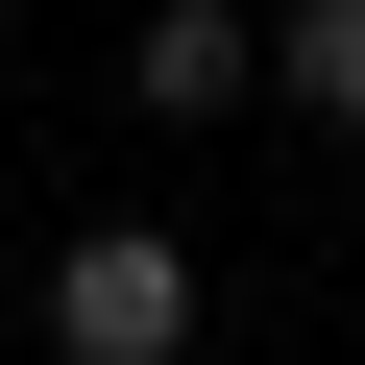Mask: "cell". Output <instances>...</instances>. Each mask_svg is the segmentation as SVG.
Instances as JSON below:
<instances>
[{
  "label": "cell",
  "mask_w": 365,
  "mask_h": 365,
  "mask_svg": "<svg viewBox=\"0 0 365 365\" xmlns=\"http://www.w3.org/2000/svg\"><path fill=\"white\" fill-rule=\"evenodd\" d=\"M25 317H49V365H170V341H195V244H170V220H73Z\"/></svg>",
  "instance_id": "obj_1"
},
{
  "label": "cell",
  "mask_w": 365,
  "mask_h": 365,
  "mask_svg": "<svg viewBox=\"0 0 365 365\" xmlns=\"http://www.w3.org/2000/svg\"><path fill=\"white\" fill-rule=\"evenodd\" d=\"M122 98L146 122H244L268 98V25H244V0H146V25H122Z\"/></svg>",
  "instance_id": "obj_2"
},
{
  "label": "cell",
  "mask_w": 365,
  "mask_h": 365,
  "mask_svg": "<svg viewBox=\"0 0 365 365\" xmlns=\"http://www.w3.org/2000/svg\"><path fill=\"white\" fill-rule=\"evenodd\" d=\"M268 98L317 146H365V0H292V25H268Z\"/></svg>",
  "instance_id": "obj_3"
}]
</instances>
